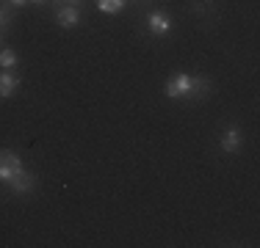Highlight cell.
Listing matches in <instances>:
<instances>
[{"instance_id": "obj_12", "label": "cell", "mask_w": 260, "mask_h": 248, "mask_svg": "<svg viewBox=\"0 0 260 248\" xmlns=\"http://www.w3.org/2000/svg\"><path fill=\"white\" fill-rule=\"evenodd\" d=\"M61 6H75V3H80V0H58Z\"/></svg>"}, {"instance_id": "obj_7", "label": "cell", "mask_w": 260, "mask_h": 248, "mask_svg": "<svg viewBox=\"0 0 260 248\" xmlns=\"http://www.w3.org/2000/svg\"><path fill=\"white\" fill-rule=\"evenodd\" d=\"M20 89V74L17 72H0V99L11 97Z\"/></svg>"}, {"instance_id": "obj_8", "label": "cell", "mask_w": 260, "mask_h": 248, "mask_svg": "<svg viewBox=\"0 0 260 248\" xmlns=\"http://www.w3.org/2000/svg\"><path fill=\"white\" fill-rule=\"evenodd\" d=\"M94 3H97L100 11H105V14H119V11L125 9L127 0H94Z\"/></svg>"}, {"instance_id": "obj_3", "label": "cell", "mask_w": 260, "mask_h": 248, "mask_svg": "<svg viewBox=\"0 0 260 248\" xmlns=\"http://www.w3.org/2000/svg\"><path fill=\"white\" fill-rule=\"evenodd\" d=\"M34 188H36V177H34L30 171H25V169H22V171L9 182V190H11V193H17V196H28V193H34Z\"/></svg>"}, {"instance_id": "obj_14", "label": "cell", "mask_w": 260, "mask_h": 248, "mask_svg": "<svg viewBox=\"0 0 260 248\" xmlns=\"http://www.w3.org/2000/svg\"><path fill=\"white\" fill-rule=\"evenodd\" d=\"M0 45H3V33H0Z\"/></svg>"}, {"instance_id": "obj_11", "label": "cell", "mask_w": 260, "mask_h": 248, "mask_svg": "<svg viewBox=\"0 0 260 248\" xmlns=\"http://www.w3.org/2000/svg\"><path fill=\"white\" fill-rule=\"evenodd\" d=\"M11 6H17V9H20V6H25V3H30V0H9Z\"/></svg>"}, {"instance_id": "obj_1", "label": "cell", "mask_w": 260, "mask_h": 248, "mask_svg": "<svg viewBox=\"0 0 260 248\" xmlns=\"http://www.w3.org/2000/svg\"><path fill=\"white\" fill-rule=\"evenodd\" d=\"M208 91L205 77H191V74H172L164 86V94L169 99H200Z\"/></svg>"}, {"instance_id": "obj_6", "label": "cell", "mask_w": 260, "mask_h": 248, "mask_svg": "<svg viewBox=\"0 0 260 248\" xmlns=\"http://www.w3.org/2000/svg\"><path fill=\"white\" fill-rule=\"evenodd\" d=\"M55 20H58L61 28H75L80 22V14L75 6H58V11H55Z\"/></svg>"}, {"instance_id": "obj_9", "label": "cell", "mask_w": 260, "mask_h": 248, "mask_svg": "<svg viewBox=\"0 0 260 248\" xmlns=\"http://www.w3.org/2000/svg\"><path fill=\"white\" fill-rule=\"evenodd\" d=\"M0 66H3V72L17 69V53L14 50H0Z\"/></svg>"}, {"instance_id": "obj_10", "label": "cell", "mask_w": 260, "mask_h": 248, "mask_svg": "<svg viewBox=\"0 0 260 248\" xmlns=\"http://www.w3.org/2000/svg\"><path fill=\"white\" fill-rule=\"evenodd\" d=\"M11 25V11L6 6H0V28H9Z\"/></svg>"}, {"instance_id": "obj_13", "label": "cell", "mask_w": 260, "mask_h": 248, "mask_svg": "<svg viewBox=\"0 0 260 248\" xmlns=\"http://www.w3.org/2000/svg\"><path fill=\"white\" fill-rule=\"evenodd\" d=\"M30 3H47V0H30Z\"/></svg>"}, {"instance_id": "obj_4", "label": "cell", "mask_w": 260, "mask_h": 248, "mask_svg": "<svg viewBox=\"0 0 260 248\" xmlns=\"http://www.w3.org/2000/svg\"><path fill=\"white\" fill-rule=\"evenodd\" d=\"M241 144H244V133H241L238 124H230V127L221 133V152L235 154V152L241 149Z\"/></svg>"}, {"instance_id": "obj_5", "label": "cell", "mask_w": 260, "mask_h": 248, "mask_svg": "<svg viewBox=\"0 0 260 248\" xmlns=\"http://www.w3.org/2000/svg\"><path fill=\"white\" fill-rule=\"evenodd\" d=\"M147 28H150L152 36H166L172 30L169 14H164V11H150V14H147Z\"/></svg>"}, {"instance_id": "obj_2", "label": "cell", "mask_w": 260, "mask_h": 248, "mask_svg": "<svg viewBox=\"0 0 260 248\" xmlns=\"http://www.w3.org/2000/svg\"><path fill=\"white\" fill-rule=\"evenodd\" d=\"M20 171H22V160H20V154H14L11 149H0V182L9 185Z\"/></svg>"}]
</instances>
